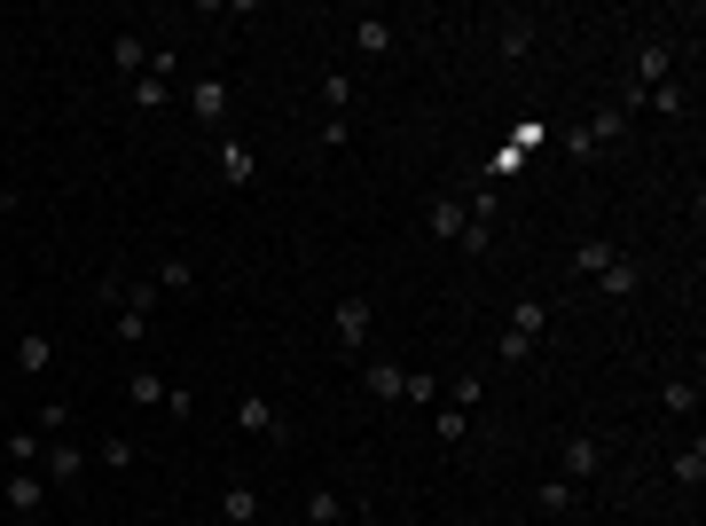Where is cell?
<instances>
[{"label": "cell", "mask_w": 706, "mask_h": 526, "mask_svg": "<svg viewBox=\"0 0 706 526\" xmlns=\"http://www.w3.org/2000/svg\"><path fill=\"white\" fill-rule=\"evenodd\" d=\"M542 331H550V299H526L511 307V331H502V361H534V346H542Z\"/></svg>", "instance_id": "1"}, {"label": "cell", "mask_w": 706, "mask_h": 526, "mask_svg": "<svg viewBox=\"0 0 706 526\" xmlns=\"http://www.w3.org/2000/svg\"><path fill=\"white\" fill-rule=\"evenodd\" d=\"M330 331H338V346H346V354H361V346H369V331H377V299H369V291H346V299L330 307Z\"/></svg>", "instance_id": "2"}, {"label": "cell", "mask_w": 706, "mask_h": 526, "mask_svg": "<svg viewBox=\"0 0 706 526\" xmlns=\"http://www.w3.org/2000/svg\"><path fill=\"white\" fill-rule=\"evenodd\" d=\"M213 174H220V189H252V181H259V157H252V142L213 134Z\"/></svg>", "instance_id": "3"}, {"label": "cell", "mask_w": 706, "mask_h": 526, "mask_svg": "<svg viewBox=\"0 0 706 526\" xmlns=\"http://www.w3.org/2000/svg\"><path fill=\"white\" fill-rule=\"evenodd\" d=\"M235 433H252V440H291V416L275 401H259V393H244L235 401Z\"/></svg>", "instance_id": "4"}, {"label": "cell", "mask_w": 706, "mask_h": 526, "mask_svg": "<svg viewBox=\"0 0 706 526\" xmlns=\"http://www.w3.org/2000/svg\"><path fill=\"white\" fill-rule=\"evenodd\" d=\"M40 472H48V487H79V479H87V448H79L72 433L48 440V448H40Z\"/></svg>", "instance_id": "5"}, {"label": "cell", "mask_w": 706, "mask_h": 526, "mask_svg": "<svg viewBox=\"0 0 706 526\" xmlns=\"http://www.w3.org/2000/svg\"><path fill=\"white\" fill-rule=\"evenodd\" d=\"M165 103H174V55L150 48V72L133 79V111H165Z\"/></svg>", "instance_id": "6"}, {"label": "cell", "mask_w": 706, "mask_h": 526, "mask_svg": "<svg viewBox=\"0 0 706 526\" xmlns=\"http://www.w3.org/2000/svg\"><path fill=\"white\" fill-rule=\"evenodd\" d=\"M667 79H676V40L652 31V40L636 48V79H628V87H667Z\"/></svg>", "instance_id": "7"}, {"label": "cell", "mask_w": 706, "mask_h": 526, "mask_svg": "<svg viewBox=\"0 0 706 526\" xmlns=\"http://www.w3.org/2000/svg\"><path fill=\"white\" fill-rule=\"evenodd\" d=\"M557 464H565V479H596L604 472V440L596 433H565L557 440Z\"/></svg>", "instance_id": "8"}, {"label": "cell", "mask_w": 706, "mask_h": 526, "mask_svg": "<svg viewBox=\"0 0 706 526\" xmlns=\"http://www.w3.org/2000/svg\"><path fill=\"white\" fill-rule=\"evenodd\" d=\"M228 103H235L228 79H196V87H189V118H196V126H213V134L228 126Z\"/></svg>", "instance_id": "9"}, {"label": "cell", "mask_w": 706, "mask_h": 526, "mask_svg": "<svg viewBox=\"0 0 706 526\" xmlns=\"http://www.w3.org/2000/svg\"><path fill=\"white\" fill-rule=\"evenodd\" d=\"M0 496H9L16 518H40V511H48V472H9V487H0Z\"/></svg>", "instance_id": "10"}, {"label": "cell", "mask_w": 706, "mask_h": 526, "mask_svg": "<svg viewBox=\"0 0 706 526\" xmlns=\"http://www.w3.org/2000/svg\"><path fill=\"white\" fill-rule=\"evenodd\" d=\"M111 72H118L126 87L150 72V40H142V31H118V40H111Z\"/></svg>", "instance_id": "11"}, {"label": "cell", "mask_w": 706, "mask_h": 526, "mask_svg": "<svg viewBox=\"0 0 706 526\" xmlns=\"http://www.w3.org/2000/svg\"><path fill=\"white\" fill-rule=\"evenodd\" d=\"M534 40H542V24H534V16H502V63H518V55H534Z\"/></svg>", "instance_id": "12"}, {"label": "cell", "mask_w": 706, "mask_h": 526, "mask_svg": "<svg viewBox=\"0 0 706 526\" xmlns=\"http://www.w3.org/2000/svg\"><path fill=\"white\" fill-rule=\"evenodd\" d=\"M126 401L133 409H165V401H174V385H165L157 370H126Z\"/></svg>", "instance_id": "13"}, {"label": "cell", "mask_w": 706, "mask_h": 526, "mask_svg": "<svg viewBox=\"0 0 706 526\" xmlns=\"http://www.w3.org/2000/svg\"><path fill=\"white\" fill-rule=\"evenodd\" d=\"M220 518L228 526H259V487H244V479L220 487Z\"/></svg>", "instance_id": "14"}, {"label": "cell", "mask_w": 706, "mask_h": 526, "mask_svg": "<svg viewBox=\"0 0 706 526\" xmlns=\"http://www.w3.org/2000/svg\"><path fill=\"white\" fill-rule=\"evenodd\" d=\"M613 259H620V252H613V236H581V244H574V275H589V283H596L604 268H613Z\"/></svg>", "instance_id": "15"}, {"label": "cell", "mask_w": 706, "mask_h": 526, "mask_svg": "<svg viewBox=\"0 0 706 526\" xmlns=\"http://www.w3.org/2000/svg\"><path fill=\"white\" fill-rule=\"evenodd\" d=\"M315 94H322V111H330V118H346L361 87H354V72H322V87H315Z\"/></svg>", "instance_id": "16"}, {"label": "cell", "mask_w": 706, "mask_h": 526, "mask_svg": "<svg viewBox=\"0 0 706 526\" xmlns=\"http://www.w3.org/2000/svg\"><path fill=\"white\" fill-rule=\"evenodd\" d=\"M48 361H55V338H48V331H24V338H16V370H24V377H40Z\"/></svg>", "instance_id": "17"}, {"label": "cell", "mask_w": 706, "mask_h": 526, "mask_svg": "<svg viewBox=\"0 0 706 526\" xmlns=\"http://www.w3.org/2000/svg\"><path fill=\"white\" fill-rule=\"evenodd\" d=\"M667 479H676V487H698V479H706V440H691V448L667 456Z\"/></svg>", "instance_id": "18"}, {"label": "cell", "mask_w": 706, "mask_h": 526, "mask_svg": "<svg viewBox=\"0 0 706 526\" xmlns=\"http://www.w3.org/2000/svg\"><path fill=\"white\" fill-rule=\"evenodd\" d=\"M424 228H432V236H440V244H455V236H463V205H455V196H432Z\"/></svg>", "instance_id": "19"}, {"label": "cell", "mask_w": 706, "mask_h": 526, "mask_svg": "<svg viewBox=\"0 0 706 526\" xmlns=\"http://www.w3.org/2000/svg\"><path fill=\"white\" fill-rule=\"evenodd\" d=\"M636 283H644V275H636V259H628V252H620L613 268L596 275V291H604V299H636Z\"/></svg>", "instance_id": "20"}, {"label": "cell", "mask_w": 706, "mask_h": 526, "mask_svg": "<svg viewBox=\"0 0 706 526\" xmlns=\"http://www.w3.org/2000/svg\"><path fill=\"white\" fill-rule=\"evenodd\" d=\"M393 40H400V31H393L385 16H369V24H354V48H361V55H393Z\"/></svg>", "instance_id": "21"}, {"label": "cell", "mask_w": 706, "mask_h": 526, "mask_svg": "<svg viewBox=\"0 0 706 526\" xmlns=\"http://www.w3.org/2000/svg\"><path fill=\"white\" fill-rule=\"evenodd\" d=\"M479 401H487V377H479V370H463V377L448 385V409H463V416H479Z\"/></svg>", "instance_id": "22"}, {"label": "cell", "mask_w": 706, "mask_h": 526, "mask_svg": "<svg viewBox=\"0 0 706 526\" xmlns=\"http://www.w3.org/2000/svg\"><path fill=\"white\" fill-rule=\"evenodd\" d=\"M659 409H667V416H698V385H691V377H667V385H659Z\"/></svg>", "instance_id": "23"}, {"label": "cell", "mask_w": 706, "mask_h": 526, "mask_svg": "<svg viewBox=\"0 0 706 526\" xmlns=\"http://www.w3.org/2000/svg\"><path fill=\"white\" fill-rule=\"evenodd\" d=\"M534 503H542V511H574L581 503V479H542V487H534Z\"/></svg>", "instance_id": "24"}, {"label": "cell", "mask_w": 706, "mask_h": 526, "mask_svg": "<svg viewBox=\"0 0 706 526\" xmlns=\"http://www.w3.org/2000/svg\"><path fill=\"white\" fill-rule=\"evenodd\" d=\"M400 377H409L400 361H369V393H377V401H400Z\"/></svg>", "instance_id": "25"}, {"label": "cell", "mask_w": 706, "mask_h": 526, "mask_svg": "<svg viewBox=\"0 0 706 526\" xmlns=\"http://www.w3.org/2000/svg\"><path fill=\"white\" fill-rule=\"evenodd\" d=\"M31 433H40V440H63V433H72V401H40V424H31Z\"/></svg>", "instance_id": "26"}, {"label": "cell", "mask_w": 706, "mask_h": 526, "mask_svg": "<svg viewBox=\"0 0 706 526\" xmlns=\"http://www.w3.org/2000/svg\"><path fill=\"white\" fill-rule=\"evenodd\" d=\"M94 464H111V472H126V464H142V448H133L126 433H111L103 448H94Z\"/></svg>", "instance_id": "27"}, {"label": "cell", "mask_w": 706, "mask_h": 526, "mask_svg": "<svg viewBox=\"0 0 706 526\" xmlns=\"http://www.w3.org/2000/svg\"><path fill=\"white\" fill-rule=\"evenodd\" d=\"M157 291H174V299H189V291H196V275H189V259H165V268L150 275Z\"/></svg>", "instance_id": "28"}, {"label": "cell", "mask_w": 706, "mask_h": 526, "mask_svg": "<svg viewBox=\"0 0 706 526\" xmlns=\"http://www.w3.org/2000/svg\"><path fill=\"white\" fill-rule=\"evenodd\" d=\"M40 448H48L40 433H9V464L16 472H40Z\"/></svg>", "instance_id": "29"}, {"label": "cell", "mask_w": 706, "mask_h": 526, "mask_svg": "<svg viewBox=\"0 0 706 526\" xmlns=\"http://www.w3.org/2000/svg\"><path fill=\"white\" fill-rule=\"evenodd\" d=\"M307 518H315V526H346V503L330 496V487H315V496H307Z\"/></svg>", "instance_id": "30"}, {"label": "cell", "mask_w": 706, "mask_h": 526, "mask_svg": "<svg viewBox=\"0 0 706 526\" xmlns=\"http://www.w3.org/2000/svg\"><path fill=\"white\" fill-rule=\"evenodd\" d=\"M400 401H440V377H432V370H409V377H400Z\"/></svg>", "instance_id": "31"}, {"label": "cell", "mask_w": 706, "mask_h": 526, "mask_svg": "<svg viewBox=\"0 0 706 526\" xmlns=\"http://www.w3.org/2000/svg\"><path fill=\"white\" fill-rule=\"evenodd\" d=\"M589 134H596V150H604V142H620V134H628V118H620L613 103H604V111L589 118Z\"/></svg>", "instance_id": "32"}, {"label": "cell", "mask_w": 706, "mask_h": 526, "mask_svg": "<svg viewBox=\"0 0 706 526\" xmlns=\"http://www.w3.org/2000/svg\"><path fill=\"white\" fill-rule=\"evenodd\" d=\"M463 213H471V220H487V228H495V220H502V189L487 181V189H479V196H471V205H463Z\"/></svg>", "instance_id": "33"}, {"label": "cell", "mask_w": 706, "mask_h": 526, "mask_svg": "<svg viewBox=\"0 0 706 526\" xmlns=\"http://www.w3.org/2000/svg\"><path fill=\"white\" fill-rule=\"evenodd\" d=\"M644 111H667V118H676V111H683V87H676V79H667V87H644Z\"/></svg>", "instance_id": "34"}, {"label": "cell", "mask_w": 706, "mask_h": 526, "mask_svg": "<svg viewBox=\"0 0 706 526\" xmlns=\"http://www.w3.org/2000/svg\"><path fill=\"white\" fill-rule=\"evenodd\" d=\"M463 433H471V416H463V409H440V448H455Z\"/></svg>", "instance_id": "35"}, {"label": "cell", "mask_w": 706, "mask_h": 526, "mask_svg": "<svg viewBox=\"0 0 706 526\" xmlns=\"http://www.w3.org/2000/svg\"><path fill=\"white\" fill-rule=\"evenodd\" d=\"M354 142V118H322V150H346Z\"/></svg>", "instance_id": "36"}, {"label": "cell", "mask_w": 706, "mask_h": 526, "mask_svg": "<svg viewBox=\"0 0 706 526\" xmlns=\"http://www.w3.org/2000/svg\"><path fill=\"white\" fill-rule=\"evenodd\" d=\"M565 150H574V157H604V150H596V134H589V126H565Z\"/></svg>", "instance_id": "37"}, {"label": "cell", "mask_w": 706, "mask_h": 526, "mask_svg": "<svg viewBox=\"0 0 706 526\" xmlns=\"http://www.w3.org/2000/svg\"><path fill=\"white\" fill-rule=\"evenodd\" d=\"M0 213H16V189H9V174H0Z\"/></svg>", "instance_id": "38"}, {"label": "cell", "mask_w": 706, "mask_h": 526, "mask_svg": "<svg viewBox=\"0 0 706 526\" xmlns=\"http://www.w3.org/2000/svg\"><path fill=\"white\" fill-rule=\"evenodd\" d=\"M346 526H377V518H346Z\"/></svg>", "instance_id": "39"}, {"label": "cell", "mask_w": 706, "mask_h": 526, "mask_svg": "<svg viewBox=\"0 0 706 526\" xmlns=\"http://www.w3.org/2000/svg\"><path fill=\"white\" fill-rule=\"evenodd\" d=\"M400 526H416V518H400Z\"/></svg>", "instance_id": "40"}]
</instances>
